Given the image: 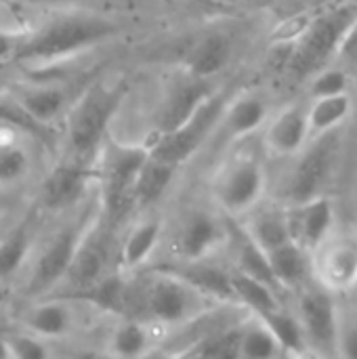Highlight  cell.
<instances>
[{"label": "cell", "instance_id": "4dcf8cb0", "mask_svg": "<svg viewBox=\"0 0 357 359\" xmlns=\"http://www.w3.org/2000/svg\"><path fill=\"white\" fill-rule=\"evenodd\" d=\"M234 244H236V250H234V257H236L234 269H238L242 273H248V276H252V278L269 284L278 292H282L280 286H278V282H276V278H274V273H271V267H269V261H267V252H263L244 233L242 227H238V240Z\"/></svg>", "mask_w": 357, "mask_h": 359}, {"label": "cell", "instance_id": "cb8c5ba5", "mask_svg": "<svg viewBox=\"0 0 357 359\" xmlns=\"http://www.w3.org/2000/svg\"><path fill=\"white\" fill-rule=\"evenodd\" d=\"M234 55V42L227 34L221 32H213L202 36L196 46L191 48V53L185 59V72L196 76V78H204V80H215L231 61Z\"/></svg>", "mask_w": 357, "mask_h": 359}, {"label": "cell", "instance_id": "8fae6325", "mask_svg": "<svg viewBox=\"0 0 357 359\" xmlns=\"http://www.w3.org/2000/svg\"><path fill=\"white\" fill-rule=\"evenodd\" d=\"M267 172L257 158H238L223 166L213 183L215 204L223 215L242 219L257 208L265 196Z\"/></svg>", "mask_w": 357, "mask_h": 359}, {"label": "cell", "instance_id": "83f0119b", "mask_svg": "<svg viewBox=\"0 0 357 359\" xmlns=\"http://www.w3.org/2000/svg\"><path fill=\"white\" fill-rule=\"evenodd\" d=\"M284 355L278 339L261 316L248 313L240 322L238 358L242 359H274Z\"/></svg>", "mask_w": 357, "mask_h": 359}, {"label": "cell", "instance_id": "2e32d148", "mask_svg": "<svg viewBox=\"0 0 357 359\" xmlns=\"http://www.w3.org/2000/svg\"><path fill=\"white\" fill-rule=\"evenodd\" d=\"M160 328L135 316H118L101 339V353L109 358L137 359L156 353Z\"/></svg>", "mask_w": 357, "mask_h": 359}, {"label": "cell", "instance_id": "f35d334b", "mask_svg": "<svg viewBox=\"0 0 357 359\" xmlns=\"http://www.w3.org/2000/svg\"><path fill=\"white\" fill-rule=\"evenodd\" d=\"M0 359H13L11 339H8V332L4 330H0Z\"/></svg>", "mask_w": 357, "mask_h": 359}, {"label": "cell", "instance_id": "ffe728a7", "mask_svg": "<svg viewBox=\"0 0 357 359\" xmlns=\"http://www.w3.org/2000/svg\"><path fill=\"white\" fill-rule=\"evenodd\" d=\"M162 221L156 217L137 221L124 236L120 250H118V271L124 276H133L141 271L151 257L156 255L160 242H162Z\"/></svg>", "mask_w": 357, "mask_h": 359}, {"label": "cell", "instance_id": "6da1fadb", "mask_svg": "<svg viewBox=\"0 0 357 359\" xmlns=\"http://www.w3.org/2000/svg\"><path fill=\"white\" fill-rule=\"evenodd\" d=\"M217 301L200 290L181 271L164 269L149 273L137 290L128 286L126 316L141 309V320L162 328H181L206 318Z\"/></svg>", "mask_w": 357, "mask_h": 359}, {"label": "cell", "instance_id": "d590c367", "mask_svg": "<svg viewBox=\"0 0 357 359\" xmlns=\"http://www.w3.org/2000/svg\"><path fill=\"white\" fill-rule=\"evenodd\" d=\"M8 339H11L13 359H46L55 353L53 349L55 343L25 330L8 332Z\"/></svg>", "mask_w": 357, "mask_h": 359}, {"label": "cell", "instance_id": "ac0fdd59", "mask_svg": "<svg viewBox=\"0 0 357 359\" xmlns=\"http://www.w3.org/2000/svg\"><path fill=\"white\" fill-rule=\"evenodd\" d=\"M215 90H217V86L213 84V80L196 78V76L183 72L177 80L170 82V86L164 95V101L158 111V133H166V130L179 126Z\"/></svg>", "mask_w": 357, "mask_h": 359}, {"label": "cell", "instance_id": "8d00e7d4", "mask_svg": "<svg viewBox=\"0 0 357 359\" xmlns=\"http://www.w3.org/2000/svg\"><path fill=\"white\" fill-rule=\"evenodd\" d=\"M337 358L357 359V311L339 309Z\"/></svg>", "mask_w": 357, "mask_h": 359}, {"label": "cell", "instance_id": "e575fe53", "mask_svg": "<svg viewBox=\"0 0 357 359\" xmlns=\"http://www.w3.org/2000/svg\"><path fill=\"white\" fill-rule=\"evenodd\" d=\"M349 74L341 65H326L318 74L309 78V95L311 99L330 97L349 90Z\"/></svg>", "mask_w": 357, "mask_h": 359}, {"label": "cell", "instance_id": "9c48e42d", "mask_svg": "<svg viewBox=\"0 0 357 359\" xmlns=\"http://www.w3.org/2000/svg\"><path fill=\"white\" fill-rule=\"evenodd\" d=\"M295 316L303 330V339L309 355L337 358L339 334V305L335 292L311 280L295 292Z\"/></svg>", "mask_w": 357, "mask_h": 359}, {"label": "cell", "instance_id": "d4e9b609", "mask_svg": "<svg viewBox=\"0 0 357 359\" xmlns=\"http://www.w3.org/2000/svg\"><path fill=\"white\" fill-rule=\"evenodd\" d=\"M242 219L244 223L240 227L263 252H269L286 242H295L290 236L286 208H259L257 206Z\"/></svg>", "mask_w": 357, "mask_h": 359}, {"label": "cell", "instance_id": "4fadbf2b", "mask_svg": "<svg viewBox=\"0 0 357 359\" xmlns=\"http://www.w3.org/2000/svg\"><path fill=\"white\" fill-rule=\"evenodd\" d=\"M95 183V166L80 158L55 164L40 185V204L48 212L76 208Z\"/></svg>", "mask_w": 357, "mask_h": 359}, {"label": "cell", "instance_id": "1f68e13d", "mask_svg": "<svg viewBox=\"0 0 357 359\" xmlns=\"http://www.w3.org/2000/svg\"><path fill=\"white\" fill-rule=\"evenodd\" d=\"M32 170V156L15 135L0 139V189H11L27 179Z\"/></svg>", "mask_w": 357, "mask_h": 359}, {"label": "cell", "instance_id": "60d3db41", "mask_svg": "<svg viewBox=\"0 0 357 359\" xmlns=\"http://www.w3.org/2000/svg\"><path fill=\"white\" fill-rule=\"evenodd\" d=\"M6 2H8V0H0V8H2V6H6Z\"/></svg>", "mask_w": 357, "mask_h": 359}, {"label": "cell", "instance_id": "ba28073f", "mask_svg": "<svg viewBox=\"0 0 357 359\" xmlns=\"http://www.w3.org/2000/svg\"><path fill=\"white\" fill-rule=\"evenodd\" d=\"M99 311L88 299L72 297H36L19 316V330L42 337L50 343H61L76 337L86 322V316Z\"/></svg>", "mask_w": 357, "mask_h": 359}, {"label": "cell", "instance_id": "f546056e", "mask_svg": "<svg viewBox=\"0 0 357 359\" xmlns=\"http://www.w3.org/2000/svg\"><path fill=\"white\" fill-rule=\"evenodd\" d=\"M34 257V233L27 225L8 231L0 240V282L13 280Z\"/></svg>", "mask_w": 357, "mask_h": 359}, {"label": "cell", "instance_id": "7c38bea8", "mask_svg": "<svg viewBox=\"0 0 357 359\" xmlns=\"http://www.w3.org/2000/svg\"><path fill=\"white\" fill-rule=\"evenodd\" d=\"M314 280L330 292H349L357 284V229L335 227L311 252Z\"/></svg>", "mask_w": 357, "mask_h": 359}, {"label": "cell", "instance_id": "7402d4cb", "mask_svg": "<svg viewBox=\"0 0 357 359\" xmlns=\"http://www.w3.org/2000/svg\"><path fill=\"white\" fill-rule=\"evenodd\" d=\"M267 261L282 292H297L314 280L311 252L297 242H286L269 250Z\"/></svg>", "mask_w": 357, "mask_h": 359}, {"label": "cell", "instance_id": "44dd1931", "mask_svg": "<svg viewBox=\"0 0 357 359\" xmlns=\"http://www.w3.org/2000/svg\"><path fill=\"white\" fill-rule=\"evenodd\" d=\"M269 118V105L261 95L255 93H242L236 97H229L217 130L225 135L229 141H240L244 137H250L257 133Z\"/></svg>", "mask_w": 357, "mask_h": 359}, {"label": "cell", "instance_id": "d6986e66", "mask_svg": "<svg viewBox=\"0 0 357 359\" xmlns=\"http://www.w3.org/2000/svg\"><path fill=\"white\" fill-rule=\"evenodd\" d=\"M265 124L267 126H265L263 143H265V149L276 158L297 156L311 139L307 105L303 103H292L284 107Z\"/></svg>", "mask_w": 357, "mask_h": 359}, {"label": "cell", "instance_id": "30bf717a", "mask_svg": "<svg viewBox=\"0 0 357 359\" xmlns=\"http://www.w3.org/2000/svg\"><path fill=\"white\" fill-rule=\"evenodd\" d=\"M341 151V135L339 128L311 137L307 145L297 154V162L286 181V198L288 204H301L316 196L324 194L328 185Z\"/></svg>", "mask_w": 357, "mask_h": 359}, {"label": "cell", "instance_id": "52a82bcc", "mask_svg": "<svg viewBox=\"0 0 357 359\" xmlns=\"http://www.w3.org/2000/svg\"><path fill=\"white\" fill-rule=\"evenodd\" d=\"M227 101L229 95L223 88H217L196 107V111L187 120L166 133H158L154 141L147 143L149 154L177 166L194 158L202 149V145L217 133Z\"/></svg>", "mask_w": 357, "mask_h": 359}, {"label": "cell", "instance_id": "4316f807", "mask_svg": "<svg viewBox=\"0 0 357 359\" xmlns=\"http://www.w3.org/2000/svg\"><path fill=\"white\" fill-rule=\"evenodd\" d=\"M229 284H231L234 301L255 316H265V313L282 307L280 292L248 273L229 269Z\"/></svg>", "mask_w": 357, "mask_h": 359}, {"label": "cell", "instance_id": "ab89813d", "mask_svg": "<svg viewBox=\"0 0 357 359\" xmlns=\"http://www.w3.org/2000/svg\"><path fill=\"white\" fill-rule=\"evenodd\" d=\"M11 301V288L8 282H0V309H4Z\"/></svg>", "mask_w": 357, "mask_h": 359}, {"label": "cell", "instance_id": "603a6c76", "mask_svg": "<svg viewBox=\"0 0 357 359\" xmlns=\"http://www.w3.org/2000/svg\"><path fill=\"white\" fill-rule=\"evenodd\" d=\"M11 95L27 111V116L34 118L44 128H48L53 122H57L69 105V97H67L65 88L59 84L19 86Z\"/></svg>", "mask_w": 357, "mask_h": 359}, {"label": "cell", "instance_id": "f1b7e54d", "mask_svg": "<svg viewBox=\"0 0 357 359\" xmlns=\"http://www.w3.org/2000/svg\"><path fill=\"white\" fill-rule=\"evenodd\" d=\"M353 111V99L347 93L330 95V97H318L307 105V120H309V133L311 137L337 130L345 124V120Z\"/></svg>", "mask_w": 357, "mask_h": 359}, {"label": "cell", "instance_id": "5bb4252c", "mask_svg": "<svg viewBox=\"0 0 357 359\" xmlns=\"http://www.w3.org/2000/svg\"><path fill=\"white\" fill-rule=\"evenodd\" d=\"M107 219L103 217V210H99V215L95 217V221L90 223L76 257L74 263L67 271V276L63 278L61 286H72L76 290V294L88 290L90 286H95L101 278H105L107 265H109V233L105 229Z\"/></svg>", "mask_w": 357, "mask_h": 359}, {"label": "cell", "instance_id": "277c9868", "mask_svg": "<svg viewBox=\"0 0 357 359\" xmlns=\"http://www.w3.org/2000/svg\"><path fill=\"white\" fill-rule=\"evenodd\" d=\"M357 19V2H343L311 17L307 27L292 40L284 72L292 82H305L330 65L339 46Z\"/></svg>", "mask_w": 357, "mask_h": 359}, {"label": "cell", "instance_id": "d6a6232c", "mask_svg": "<svg viewBox=\"0 0 357 359\" xmlns=\"http://www.w3.org/2000/svg\"><path fill=\"white\" fill-rule=\"evenodd\" d=\"M261 318L271 328V332L278 339L284 355H309L305 339H303V330L299 326L295 311H290L282 305V307H278V309H274Z\"/></svg>", "mask_w": 357, "mask_h": 359}, {"label": "cell", "instance_id": "7a4b0ae2", "mask_svg": "<svg viewBox=\"0 0 357 359\" xmlns=\"http://www.w3.org/2000/svg\"><path fill=\"white\" fill-rule=\"evenodd\" d=\"M116 34L118 25L109 19L82 13L61 15L36 32L23 34L13 53V61L32 65L59 63L112 40Z\"/></svg>", "mask_w": 357, "mask_h": 359}, {"label": "cell", "instance_id": "3957f363", "mask_svg": "<svg viewBox=\"0 0 357 359\" xmlns=\"http://www.w3.org/2000/svg\"><path fill=\"white\" fill-rule=\"evenodd\" d=\"M126 97V86L122 82H93L86 86L78 99L69 101L65 118V143L72 158H88L97 154L107 137L109 124L120 111Z\"/></svg>", "mask_w": 357, "mask_h": 359}, {"label": "cell", "instance_id": "8992f818", "mask_svg": "<svg viewBox=\"0 0 357 359\" xmlns=\"http://www.w3.org/2000/svg\"><path fill=\"white\" fill-rule=\"evenodd\" d=\"M101 206L97 200V206L82 212L78 219H74L72 223H67L63 229H59L34 257H32V271H29V280H27V288L29 294L36 297H46L53 290H57L63 282V278L67 276L74 257L90 227V223L95 221V217L99 215Z\"/></svg>", "mask_w": 357, "mask_h": 359}, {"label": "cell", "instance_id": "b9f144b4", "mask_svg": "<svg viewBox=\"0 0 357 359\" xmlns=\"http://www.w3.org/2000/svg\"><path fill=\"white\" fill-rule=\"evenodd\" d=\"M353 290H357V284H356V286H353Z\"/></svg>", "mask_w": 357, "mask_h": 359}, {"label": "cell", "instance_id": "74e56055", "mask_svg": "<svg viewBox=\"0 0 357 359\" xmlns=\"http://www.w3.org/2000/svg\"><path fill=\"white\" fill-rule=\"evenodd\" d=\"M337 57L341 59V67L349 74V78L357 76V19L349 27V32L345 34Z\"/></svg>", "mask_w": 357, "mask_h": 359}, {"label": "cell", "instance_id": "9a60e30c", "mask_svg": "<svg viewBox=\"0 0 357 359\" xmlns=\"http://www.w3.org/2000/svg\"><path fill=\"white\" fill-rule=\"evenodd\" d=\"M229 238L231 231L221 217L206 210H196L187 215L179 229L177 255L183 265L210 261V257H215L229 242Z\"/></svg>", "mask_w": 357, "mask_h": 359}, {"label": "cell", "instance_id": "836d02e7", "mask_svg": "<svg viewBox=\"0 0 357 359\" xmlns=\"http://www.w3.org/2000/svg\"><path fill=\"white\" fill-rule=\"evenodd\" d=\"M0 128H8L19 135H27L42 141L48 139V128L40 126L34 118H29L11 93L0 95Z\"/></svg>", "mask_w": 357, "mask_h": 359}, {"label": "cell", "instance_id": "5b68a950", "mask_svg": "<svg viewBox=\"0 0 357 359\" xmlns=\"http://www.w3.org/2000/svg\"><path fill=\"white\" fill-rule=\"evenodd\" d=\"M95 183L99 185V206L107 223L124 219L135 210V181L149 156L147 145L109 143L97 151Z\"/></svg>", "mask_w": 357, "mask_h": 359}, {"label": "cell", "instance_id": "484cf974", "mask_svg": "<svg viewBox=\"0 0 357 359\" xmlns=\"http://www.w3.org/2000/svg\"><path fill=\"white\" fill-rule=\"evenodd\" d=\"M179 168L181 166L149 154L135 181V210L156 206L166 196L168 187L175 183Z\"/></svg>", "mask_w": 357, "mask_h": 359}, {"label": "cell", "instance_id": "e0dca14e", "mask_svg": "<svg viewBox=\"0 0 357 359\" xmlns=\"http://www.w3.org/2000/svg\"><path fill=\"white\" fill-rule=\"evenodd\" d=\"M286 215L292 240L309 252H314L337 227L335 204L324 194L301 204H288Z\"/></svg>", "mask_w": 357, "mask_h": 359}]
</instances>
